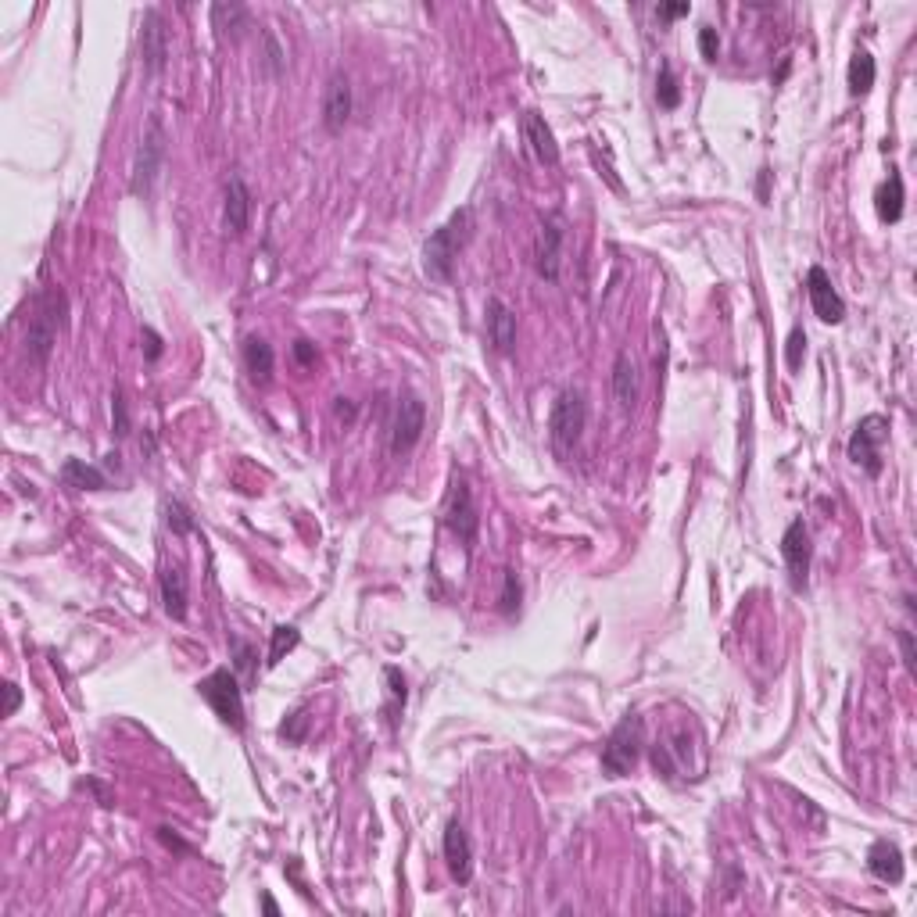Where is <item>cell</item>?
Listing matches in <instances>:
<instances>
[{
    "mask_svg": "<svg viewBox=\"0 0 917 917\" xmlns=\"http://www.w3.org/2000/svg\"><path fill=\"white\" fill-rule=\"evenodd\" d=\"M875 76H878L875 54L867 51V47H857V51H853V58H849V72H846L849 94H853V97L871 94V86H875Z\"/></svg>",
    "mask_w": 917,
    "mask_h": 917,
    "instance_id": "24",
    "label": "cell"
},
{
    "mask_svg": "<svg viewBox=\"0 0 917 917\" xmlns=\"http://www.w3.org/2000/svg\"><path fill=\"white\" fill-rule=\"evenodd\" d=\"M656 101H660V108H678L681 104V83L670 69V61H663L660 76H656Z\"/></svg>",
    "mask_w": 917,
    "mask_h": 917,
    "instance_id": "28",
    "label": "cell"
},
{
    "mask_svg": "<svg viewBox=\"0 0 917 917\" xmlns=\"http://www.w3.org/2000/svg\"><path fill=\"white\" fill-rule=\"evenodd\" d=\"M165 155H169V137H165L162 115H151L144 137H140L137 158H133V176H129V194H133V198H147V194L155 190V180L165 165Z\"/></svg>",
    "mask_w": 917,
    "mask_h": 917,
    "instance_id": "3",
    "label": "cell"
},
{
    "mask_svg": "<svg viewBox=\"0 0 917 917\" xmlns=\"http://www.w3.org/2000/svg\"><path fill=\"white\" fill-rule=\"evenodd\" d=\"M316 355H319L316 344H312L309 337H298V341H294V359H298L301 366H312V362H316Z\"/></svg>",
    "mask_w": 917,
    "mask_h": 917,
    "instance_id": "37",
    "label": "cell"
},
{
    "mask_svg": "<svg viewBox=\"0 0 917 917\" xmlns=\"http://www.w3.org/2000/svg\"><path fill=\"white\" fill-rule=\"evenodd\" d=\"M162 606L172 620H187V606H190V581L183 563H169L162 570Z\"/></svg>",
    "mask_w": 917,
    "mask_h": 917,
    "instance_id": "20",
    "label": "cell"
},
{
    "mask_svg": "<svg viewBox=\"0 0 917 917\" xmlns=\"http://www.w3.org/2000/svg\"><path fill=\"white\" fill-rule=\"evenodd\" d=\"M348 119H352V83L344 72H334L323 90V129L330 137H337V133H344Z\"/></svg>",
    "mask_w": 917,
    "mask_h": 917,
    "instance_id": "15",
    "label": "cell"
},
{
    "mask_svg": "<svg viewBox=\"0 0 917 917\" xmlns=\"http://www.w3.org/2000/svg\"><path fill=\"white\" fill-rule=\"evenodd\" d=\"M112 430H115V438H126L129 430H133V420H129V402H126V395H122V387H115L112 391Z\"/></svg>",
    "mask_w": 917,
    "mask_h": 917,
    "instance_id": "31",
    "label": "cell"
},
{
    "mask_svg": "<svg viewBox=\"0 0 917 917\" xmlns=\"http://www.w3.org/2000/svg\"><path fill=\"white\" fill-rule=\"evenodd\" d=\"M337 420H355V405H348V398H337Z\"/></svg>",
    "mask_w": 917,
    "mask_h": 917,
    "instance_id": "42",
    "label": "cell"
},
{
    "mask_svg": "<svg viewBox=\"0 0 917 917\" xmlns=\"http://www.w3.org/2000/svg\"><path fill=\"white\" fill-rule=\"evenodd\" d=\"M520 577H516V570H506L502 574V595H498V606H502V613L506 617H516L520 613Z\"/></svg>",
    "mask_w": 917,
    "mask_h": 917,
    "instance_id": "29",
    "label": "cell"
},
{
    "mask_svg": "<svg viewBox=\"0 0 917 917\" xmlns=\"http://www.w3.org/2000/svg\"><path fill=\"white\" fill-rule=\"evenodd\" d=\"M262 910H266V914H280V907H276L273 896H262Z\"/></svg>",
    "mask_w": 917,
    "mask_h": 917,
    "instance_id": "43",
    "label": "cell"
},
{
    "mask_svg": "<svg viewBox=\"0 0 917 917\" xmlns=\"http://www.w3.org/2000/svg\"><path fill=\"white\" fill-rule=\"evenodd\" d=\"M563 244H566V219L563 215H549L538 230L534 240V269L541 280L556 283L559 280V262H563Z\"/></svg>",
    "mask_w": 917,
    "mask_h": 917,
    "instance_id": "10",
    "label": "cell"
},
{
    "mask_svg": "<svg viewBox=\"0 0 917 917\" xmlns=\"http://www.w3.org/2000/svg\"><path fill=\"white\" fill-rule=\"evenodd\" d=\"M301 642V631L294 624H276L273 627V645H269V660H266V667H276V663L287 656V652L294 649V645Z\"/></svg>",
    "mask_w": 917,
    "mask_h": 917,
    "instance_id": "27",
    "label": "cell"
},
{
    "mask_svg": "<svg viewBox=\"0 0 917 917\" xmlns=\"http://www.w3.org/2000/svg\"><path fill=\"white\" fill-rule=\"evenodd\" d=\"M699 51H703L706 61H717V54H720V36H717V29H713V26H703V29H699Z\"/></svg>",
    "mask_w": 917,
    "mask_h": 917,
    "instance_id": "36",
    "label": "cell"
},
{
    "mask_svg": "<svg viewBox=\"0 0 917 917\" xmlns=\"http://www.w3.org/2000/svg\"><path fill=\"white\" fill-rule=\"evenodd\" d=\"M441 853H445L448 875L459 885H466L473 878V842L466 835V828L459 821L445 824V839H441Z\"/></svg>",
    "mask_w": 917,
    "mask_h": 917,
    "instance_id": "16",
    "label": "cell"
},
{
    "mask_svg": "<svg viewBox=\"0 0 917 917\" xmlns=\"http://www.w3.org/2000/svg\"><path fill=\"white\" fill-rule=\"evenodd\" d=\"M233 670H237V678L251 681V674H255V645L233 638Z\"/></svg>",
    "mask_w": 917,
    "mask_h": 917,
    "instance_id": "32",
    "label": "cell"
},
{
    "mask_svg": "<svg viewBox=\"0 0 917 917\" xmlns=\"http://www.w3.org/2000/svg\"><path fill=\"white\" fill-rule=\"evenodd\" d=\"M806 294H810V309H814V316L821 323L839 326L846 319V301H842L832 276L824 273L821 266H810V273H806Z\"/></svg>",
    "mask_w": 917,
    "mask_h": 917,
    "instance_id": "13",
    "label": "cell"
},
{
    "mask_svg": "<svg viewBox=\"0 0 917 917\" xmlns=\"http://www.w3.org/2000/svg\"><path fill=\"white\" fill-rule=\"evenodd\" d=\"M520 137L531 151V158L538 165H559V144H556V133L552 126L545 122V115H538L534 108L520 115Z\"/></svg>",
    "mask_w": 917,
    "mask_h": 917,
    "instance_id": "14",
    "label": "cell"
},
{
    "mask_svg": "<svg viewBox=\"0 0 917 917\" xmlns=\"http://www.w3.org/2000/svg\"><path fill=\"white\" fill-rule=\"evenodd\" d=\"M144 337H147V359L155 362L158 355H162V337H158L155 330H144Z\"/></svg>",
    "mask_w": 917,
    "mask_h": 917,
    "instance_id": "41",
    "label": "cell"
},
{
    "mask_svg": "<svg viewBox=\"0 0 917 917\" xmlns=\"http://www.w3.org/2000/svg\"><path fill=\"white\" fill-rule=\"evenodd\" d=\"M423 430H427V405L416 395H402L395 405V420H391V438H387L391 455L412 452V448L420 445Z\"/></svg>",
    "mask_w": 917,
    "mask_h": 917,
    "instance_id": "9",
    "label": "cell"
},
{
    "mask_svg": "<svg viewBox=\"0 0 917 917\" xmlns=\"http://www.w3.org/2000/svg\"><path fill=\"white\" fill-rule=\"evenodd\" d=\"M273 366H276L273 344H269L266 337L251 334L248 341H244V369H248V377L255 380V384L266 387L269 380H273Z\"/></svg>",
    "mask_w": 917,
    "mask_h": 917,
    "instance_id": "22",
    "label": "cell"
},
{
    "mask_svg": "<svg viewBox=\"0 0 917 917\" xmlns=\"http://www.w3.org/2000/svg\"><path fill=\"white\" fill-rule=\"evenodd\" d=\"M65 312H69V301L54 287H47V291L33 298L26 326V352L36 366H47V359H51L54 344H58V330L65 326Z\"/></svg>",
    "mask_w": 917,
    "mask_h": 917,
    "instance_id": "2",
    "label": "cell"
},
{
    "mask_svg": "<svg viewBox=\"0 0 917 917\" xmlns=\"http://www.w3.org/2000/svg\"><path fill=\"white\" fill-rule=\"evenodd\" d=\"M4 695H8V703H4V717H15V710L22 706V688H18L15 681H8V685H4Z\"/></svg>",
    "mask_w": 917,
    "mask_h": 917,
    "instance_id": "38",
    "label": "cell"
},
{
    "mask_svg": "<svg viewBox=\"0 0 917 917\" xmlns=\"http://www.w3.org/2000/svg\"><path fill=\"white\" fill-rule=\"evenodd\" d=\"M198 695L212 706V713L223 720L230 731H244V688H240L237 670L219 667L208 678L198 681Z\"/></svg>",
    "mask_w": 917,
    "mask_h": 917,
    "instance_id": "6",
    "label": "cell"
},
{
    "mask_svg": "<svg viewBox=\"0 0 917 917\" xmlns=\"http://www.w3.org/2000/svg\"><path fill=\"white\" fill-rule=\"evenodd\" d=\"M473 226H477L473 223V208H459L445 226H438V230L430 233L427 244H423V269H427L430 280L452 283L455 258L470 244Z\"/></svg>",
    "mask_w": 917,
    "mask_h": 917,
    "instance_id": "1",
    "label": "cell"
},
{
    "mask_svg": "<svg viewBox=\"0 0 917 917\" xmlns=\"http://www.w3.org/2000/svg\"><path fill=\"white\" fill-rule=\"evenodd\" d=\"M305 728H309V717H305V710H294L291 717L280 724V735L287 738V742H305Z\"/></svg>",
    "mask_w": 917,
    "mask_h": 917,
    "instance_id": "34",
    "label": "cell"
},
{
    "mask_svg": "<svg viewBox=\"0 0 917 917\" xmlns=\"http://www.w3.org/2000/svg\"><path fill=\"white\" fill-rule=\"evenodd\" d=\"M61 480H65L69 488H76V491H104V488H108V477H104V470L83 463V459H65V466H61Z\"/></svg>",
    "mask_w": 917,
    "mask_h": 917,
    "instance_id": "25",
    "label": "cell"
},
{
    "mask_svg": "<svg viewBox=\"0 0 917 917\" xmlns=\"http://www.w3.org/2000/svg\"><path fill=\"white\" fill-rule=\"evenodd\" d=\"M212 26L230 40H240L244 29H251V15L244 4H215L212 8Z\"/></svg>",
    "mask_w": 917,
    "mask_h": 917,
    "instance_id": "26",
    "label": "cell"
},
{
    "mask_svg": "<svg viewBox=\"0 0 917 917\" xmlns=\"http://www.w3.org/2000/svg\"><path fill=\"white\" fill-rule=\"evenodd\" d=\"M140 61L151 76H158L169 61V29H165V18L158 8H147L140 18Z\"/></svg>",
    "mask_w": 917,
    "mask_h": 917,
    "instance_id": "12",
    "label": "cell"
},
{
    "mask_svg": "<svg viewBox=\"0 0 917 917\" xmlns=\"http://www.w3.org/2000/svg\"><path fill=\"white\" fill-rule=\"evenodd\" d=\"M638 395H642V373H638V362L631 352H620L613 362V398L624 412L635 409Z\"/></svg>",
    "mask_w": 917,
    "mask_h": 917,
    "instance_id": "19",
    "label": "cell"
},
{
    "mask_svg": "<svg viewBox=\"0 0 917 917\" xmlns=\"http://www.w3.org/2000/svg\"><path fill=\"white\" fill-rule=\"evenodd\" d=\"M441 520H445V527L459 541H466V545L477 541L480 513H477V502H473V491H470V484H466V477H452V488H448Z\"/></svg>",
    "mask_w": 917,
    "mask_h": 917,
    "instance_id": "8",
    "label": "cell"
},
{
    "mask_svg": "<svg viewBox=\"0 0 917 917\" xmlns=\"http://www.w3.org/2000/svg\"><path fill=\"white\" fill-rule=\"evenodd\" d=\"M688 11H692V4L685 0V4H660V8H656V15H660L663 22H670V18H681V15H688Z\"/></svg>",
    "mask_w": 917,
    "mask_h": 917,
    "instance_id": "40",
    "label": "cell"
},
{
    "mask_svg": "<svg viewBox=\"0 0 917 917\" xmlns=\"http://www.w3.org/2000/svg\"><path fill=\"white\" fill-rule=\"evenodd\" d=\"M903 176H900V169H889V180L878 187V194H875V208H878V219L882 223H900L903 219Z\"/></svg>",
    "mask_w": 917,
    "mask_h": 917,
    "instance_id": "23",
    "label": "cell"
},
{
    "mask_svg": "<svg viewBox=\"0 0 917 917\" xmlns=\"http://www.w3.org/2000/svg\"><path fill=\"white\" fill-rule=\"evenodd\" d=\"M900 649H903V663H907V670L914 674V660H917L914 656V635H910L907 627L900 631Z\"/></svg>",
    "mask_w": 917,
    "mask_h": 917,
    "instance_id": "39",
    "label": "cell"
},
{
    "mask_svg": "<svg viewBox=\"0 0 917 917\" xmlns=\"http://www.w3.org/2000/svg\"><path fill=\"white\" fill-rule=\"evenodd\" d=\"M488 337H491V348L498 355H509L516 348V312L509 309L502 298H488Z\"/></svg>",
    "mask_w": 917,
    "mask_h": 917,
    "instance_id": "18",
    "label": "cell"
},
{
    "mask_svg": "<svg viewBox=\"0 0 917 917\" xmlns=\"http://www.w3.org/2000/svg\"><path fill=\"white\" fill-rule=\"evenodd\" d=\"M584 427H588V398H584L581 387H563L549 412V438L556 452H574Z\"/></svg>",
    "mask_w": 917,
    "mask_h": 917,
    "instance_id": "4",
    "label": "cell"
},
{
    "mask_svg": "<svg viewBox=\"0 0 917 917\" xmlns=\"http://www.w3.org/2000/svg\"><path fill=\"white\" fill-rule=\"evenodd\" d=\"M781 556L789 566V581L796 592H803L810 581V559H814V545H810V527L803 520H792L789 531L781 534Z\"/></svg>",
    "mask_w": 917,
    "mask_h": 917,
    "instance_id": "11",
    "label": "cell"
},
{
    "mask_svg": "<svg viewBox=\"0 0 917 917\" xmlns=\"http://www.w3.org/2000/svg\"><path fill=\"white\" fill-rule=\"evenodd\" d=\"M645 746V720L642 713H627L617 728L609 731L606 746H602V771L609 778H624V774L635 771L638 756Z\"/></svg>",
    "mask_w": 917,
    "mask_h": 917,
    "instance_id": "5",
    "label": "cell"
},
{
    "mask_svg": "<svg viewBox=\"0 0 917 917\" xmlns=\"http://www.w3.org/2000/svg\"><path fill=\"white\" fill-rule=\"evenodd\" d=\"M165 523H169V531L172 534H190V531H198V523H194V516H190V509L183 506V502H165Z\"/></svg>",
    "mask_w": 917,
    "mask_h": 917,
    "instance_id": "30",
    "label": "cell"
},
{
    "mask_svg": "<svg viewBox=\"0 0 917 917\" xmlns=\"http://www.w3.org/2000/svg\"><path fill=\"white\" fill-rule=\"evenodd\" d=\"M251 223V187L244 183V176H230L226 183V230L233 237L248 230Z\"/></svg>",
    "mask_w": 917,
    "mask_h": 917,
    "instance_id": "21",
    "label": "cell"
},
{
    "mask_svg": "<svg viewBox=\"0 0 917 917\" xmlns=\"http://www.w3.org/2000/svg\"><path fill=\"white\" fill-rule=\"evenodd\" d=\"M867 871L878 878V882L900 885L907 875V864H903V849L889 839H878L875 846L867 849Z\"/></svg>",
    "mask_w": 917,
    "mask_h": 917,
    "instance_id": "17",
    "label": "cell"
},
{
    "mask_svg": "<svg viewBox=\"0 0 917 917\" xmlns=\"http://www.w3.org/2000/svg\"><path fill=\"white\" fill-rule=\"evenodd\" d=\"M283 69H287V61H283L280 43H276L273 33H266V72L269 76H283Z\"/></svg>",
    "mask_w": 917,
    "mask_h": 917,
    "instance_id": "35",
    "label": "cell"
},
{
    "mask_svg": "<svg viewBox=\"0 0 917 917\" xmlns=\"http://www.w3.org/2000/svg\"><path fill=\"white\" fill-rule=\"evenodd\" d=\"M885 441H889V416L871 412V416H864V420L853 427V434H849V441H846V452L867 477H882Z\"/></svg>",
    "mask_w": 917,
    "mask_h": 917,
    "instance_id": "7",
    "label": "cell"
},
{
    "mask_svg": "<svg viewBox=\"0 0 917 917\" xmlns=\"http://www.w3.org/2000/svg\"><path fill=\"white\" fill-rule=\"evenodd\" d=\"M806 359V330L803 326H792L789 334V348H785V362H789V369H799Z\"/></svg>",
    "mask_w": 917,
    "mask_h": 917,
    "instance_id": "33",
    "label": "cell"
}]
</instances>
